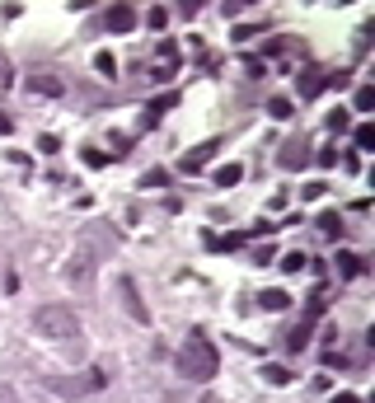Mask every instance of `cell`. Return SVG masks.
Returning a JSON list of instances; mask_svg holds the SVG:
<instances>
[{"instance_id": "cell-1", "label": "cell", "mask_w": 375, "mask_h": 403, "mask_svg": "<svg viewBox=\"0 0 375 403\" xmlns=\"http://www.w3.org/2000/svg\"><path fill=\"white\" fill-rule=\"evenodd\" d=\"M216 366H220V352L211 347V338H206L202 328H188L183 347H178V375H183V380L206 385V380L216 375Z\"/></svg>"}, {"instance_id": "cell-2", "label": "cell", "mask_w": 375, "mask_h": 403, "mask_svg": "<svg viewBox=\"0 0 375 403\" xmlns=\"http://www.w3.org/2000/svg\"><path fill=\"white\" fill-rule=\"evenodd\" d=\"M33 328H38L43 338H76L80 314L71 310V305H43V310L33 314Z\"/></svg>"}, {"instance_id": "cell-3", "label": "cell", "mask_w": 375, "mask_h": 403, "mask_svg": "<svg viewBox=\"0 0 375 403\" xmlns=\"http://www.w3.org/2000/svg\"><path fill=\"white\" fill-rule=\"evenodd\" d=\"M118 244H122V230H118V225H108V220H85V230H80V248H90L94 258H108Z\"/></svg>"}, {"instance_id": "cell-4", "label": "cell", "mask_w": 375, "mask_h": 403, "mask_svg": "<svg viewBox=\"0 0 375 403\" xmlns=\"http://www.w3.org/2000/svg\"><path fill=\"white\" fill-rule=\"evenodd\" d=\"M43 385L52 389V394H62V399H85L90 389L104 385V371H90V375H80V380H57V375H52V380H43Z\"/></svg>"}, {"instance_id": "cell-5", "label": "cell", "mask_w": 375, "mask_h": 403, "mask_svg": "<svg viewBox=\"0 0 375 403\" xmlns=\"http://www.w3.org/2000/svg\"><path fill=\"white\" fill-rule=\"evenodd\" d=\"M94 267H99V258H94L90 248L76 244V258H71V267H66V277H71L76 291H90V286H94Z\"/></svg>"}, {"instance_id": "cell-6", "label": "cell", "mask_w": 375, "mask_h": 403, "mask_svg": "<svg viewBox=\"0 0 375 403\" xmlns=\"http://www.w3.org/2000/svg\"><path fill=\"white\" fill-rule=\"evenodd\" d=\"M310 160H314V150H310V141H305V136H286V141H281V150H277L281 169H305Z\"/></svg>"}, {"instance_id": "cell-7", "label": "cell", "mask_w": 375, "mask_h": 403, "mask_svg": "<svg viewBox=\"0 0 375 403\" xmlns=\"http://www.w3.org/2000/svg\"><path fill=\"white\" fill-rule=\"evenodd\" d=\"M220 146H225V141H220V136H211V141H202V146H192V150H183V160H178V169H183V174H197V169H206V164H211V160L220 155Z\"/></svg>"}, {"instance_id": "cell-8", "label": "cell", "mask_w": 375, "mask_h": 403, "mask_svg": "<svg viewBox=\"0 0 375 403\" xmlns=\"http://www.w3.org/2000/svg\"><path fill=\"white\" fill-rule=\"evenodd\" d=\"M118 291H122V305H127V314H132L136 324H150V310H146V300H141L136 281H132V277H118Z\"/></svg>"}, {"instance_id": "cell-9", "label": "cell", "mask_w": 375, "mask_h": 403, "mask_svg": "<svg viewBox=\"0 0 375 403\" xmlns=\"http://www.w3.org/2000/svg\"><path fill=\"white\" fill-rule=\"evenodd\" d=\"M29 94H43V99H62L66 94V80L57 71H33L29 76Z\"/></svg>"}, {"instance_id": "cell-10", "label": "cell", "mask_w": 375, "mask_h": 403, "mask_svg": "<svg viewBox=\"0 0 375 403\" xmlns=\"http://www.w3.org/2000/svg\"><path fill=\"white\" fill-rule=\"evenodd\" d=\"M324 80H328V71H324V66H300V76H296V90H300V99H305V104H310V99H319Z\"/></svg>"}, {"instance_id": "cell-11", "label": "cell", "mask_w": 375, "mask_h": 403, "mask_svg": "<svg viewBox=\"0 0 375 403\" xmlns=\"http://www.w3.org/2000/svg\"><path fill=\"white\" fill-rule=\"evenodd\" d=\"M174 104H178V94H155V99H150V104H146V108H141V127H146V132H150V127L160 122V118H164V113L174 108Z\"/></svg>"}, {"instance_id": "cell-12", "label": "cell", "mask_w": 375, "mask_h": 403, "mask_svg": "<svg viewBox=\"0 0 375 403\" xmlns=\"http://www.w3.org/2000/svg\"><path fill=\"white\" fill-rule=\"evenodd\" d=\"M333 267H338V277L343 281H352V277H366V258H361V253H347V248H338V253H333Z\"/></svg>"}, {"instance_id": "cell-13", "label": "cell", "mask_w": 375, "mask_h": 403, "mask_svg": "<svg viewBox=\"0 0 375 403\" xmlns=\"http://www.w3.org/2000/svg\"><path fill=\"white\" fill-rule=\"evenodd\" d=\"M104 29H108V33H132V29H136V10H132V5H108Z\"/></svg>"}, {"instance_id": "cell-14", "label": "cell", "mask_w": 375, "mask_h": 403, "mask_svg": "<svg viewBox=\"0 0 375 403\" xmlns=\"http://www.w3.org/2000/svg\"><path fill=\"white\" fill-rule=\"evenodd\" d=\"M305 47H300V38H267L263 43V57H300ZM258 57V62H263Z\"/></svg>"}, {"instance_id": "cell-15", "label": "cell", "mask_w": 375, "mask_h": 403, "mask_svg": "<svg viewBox=\"0 0 375 403\" xmlns=\"http://www.w3.org/2000/svg\"><path fill=\"white\" fill-rule=\"evenodd\" d=\"M314 324H319L314 314H300V324L291 328V333H286V347H291V352H300V347H305V342L314 338Z\"/></svg>"}, {"instance_id": "cell-16", "label": "cell", "mask_w": 375, "mask_h": 403, "mask_svg": "<svg viewBox=\"0 0 375 403\" xmlns=\"http://www.w3.org/2000/svg\"><path fill=\"white\" fill-rule=\"evenodd\" d=\"M239 178H244V164H234V160H225L220 169H211V183L216 188H234Z\"/></svg>"}, {"instance_id": "cell-17", "label": "cell", "mask_w": 375, "mask_h": 403, "mask_svg": "<svg viewBox=\"0 0 375 403\" xmlns=\"http://www.w3.org/2000/svg\"><path fill=\"white\" fill-rule=\"evenodd\" d=\"M132 146H136V136L113 132V136H108V155H113V160H127V155H132Z\"/></svg>"}, {"instance_id": "cell-18", "label": "cell", "mask_w": 375, "mask_h": 403, "mask_svg": "<svg viewBox=\"0 0 375 403\" xmlns=\"http://www.w3.org/2000/svg\"><path fill=\"white\" fill-rule=\"evenodd\" d=\"M258 305L272 310V314H281V310H291V295H286V291H263V295H258Z\"/></svg>"}, {"instance_id": "cell-19", "label": "cell", "mask_w": 375, "mask_h": 403, "mask_svg": "<svg viewBox=\"0 0 375 403\" xmlns=\"http://www.w3.org/2000/svg\"><path fill=\"white\" fill-rule=\"evenodd\" d=\"M267 113H272L277 122H286V118L296 113V104H291V99H281V94H272V99H267Z\"/></svg>"}, {"instance_id": "cell-20", "label": "cell", "mask_w": 375, "mask_h": 403, "mask_svg": "<svg viewBox=\"0 0 375 403\" xmlns=\"http://www.w3.org/2000/svg\"><path fill=\"white\" fill-rule=\"evenodd\" d=\"M178 62H183L178 43H174V38H164V43H160V66H174V71H178Z\"/></svg>"}, {"instance_id": "cell-21", "label": "cell", "mask_w": 375, "mask_h": 403, "mask_svg": "<svg viewBox=\"0 0 375 403\" xmlns=\"http://www.w3.org/2000/svg\"><path fill=\"white\" fill-rule=\"evenodd\" d=\"M174 178H169V169H146L141 174V188H169Z\"/></svg>"}, {"instance_id": "cell-22", "label": "cell", "mask_w": 375, "mask_h": 403, "mask_svg": "<svg viewBox=\"0 0 375 403\" xmlns=\"http://www.w3.org/2000/svg\"><path fill=\"white\" fill-rule=\"evenodd\" d=\"M352 108H357V113H371V108H375V90H371V85H357V99H352Z\"/></svg>"}, {"instance_id": "cell-23", "label": "cell", "mask_w": 375, "mask_h": 403, "mask_svg": "<svg viewBox=\"0 0 375 403\" xmlns=\"http://www.w3.org/2000/svg\"><path fill=\"white\" fill-rule=\"evenodd\" d=\"M352 141H357V150H375V127H371V122H361L357 132H352Z\"/></svg>"}, {"instance_id": "cell-24", "label": "cell", "mask_w": 375, "mask_h": 403, "mask_svg": "<svg viewBox=\"0 0 375 403\" xmlns=\"http://www.w3.org/2000/svg\"><path fill=\"white\" fill-rule=\"evenodd\" d=\"M319 230H324L328 239H343V220H338V211H328V216H319Z\"/></svg>"}, {"instance_id": "cell-25", "label": "cell", "mask_w": 375, "mask_h": 403, "mask_svg": "<svg viewBox=\"0 0 375 403\" xmlns=\"http://www.w3.org/2000/svg\"><path fill=\"white\" fill-rule=\"evenodd\" d=\"M263 380H267V385H291L296 375L286 371V366H263Z\"/></svg>"}, {"instance_id": "cell-26", "label": "cell", "mask_w": 375, "mask_h": 403, "mask_svg": "<svg viewBox=\"0 0 375 403\" xmlns=\"http://www.w3.org/2000/svg\"><path fill=\"white\" fill-rule=\"evenodd\" d=\"M324 366H333V371H357V366H352V361H347L338 347H328V352H324Z\"/></svg>"}, {"instance_id": "cell-27", "label": "cell", "mask_w": 375, "mask_h": 403, "mask_svg": "<svg viewBox=\"0 0 375 403\" xmlns=\"http://www.w3.org/2000/svg\"><path fill=\"white\" fill-rule=\"evenodd\" d=\"M80 160H85L90 169H104V164H108V150H94V146H85V150H80Z\"/></svg>"}, {"instance_id": "cell-28", "label": "cell", "mask_w": 375, "mask_h": 403, "mask_svg": "<svg viewBox=\"0 0 375 403\" xmlns=\"http://www.w3.org/2000/svg\"><path fill=\"white\" fill-rule=\"evenodd\" d=\"M300 267H310V258H305V253H286V258H281V272H300Z\"/></svg>"}, {"instance_id": "cell-29", "label": "cell", "mask_w": 375, "mask_h": 403, "mask_svg": "<svg viewBox=\"0 0 375 403\" xmlns=\"http://www.w3.org/2000/svg\"><path fill=\"white\" fill-rule=\"evenodd\" d=\"M263 29L267 24H239V29H234V43H249V38H258Z\"/></svg>"}, {"instance_id": "cell-30", "label": "cell", "mask_w": 375, "mask_h": 403, "mask_svg": "<svg viewBox=\"0 0 375 403\" xmlns=\"http://www.w3.org/2000/svg\"><path fill=\"white\" fill-rule=\"evenodd\" d=\"M94 66H99V76H118V62H113V57H108V52H99V57H94Z\"/></svg>"}, {"instance_id": "cell-31", "label": "cell", "mask_w": 375, "mask_h": 403, "mask_svg": "<svg viewBox=\"0 0 375 403\" xmlns=\"http://www.w3.org/2000/svg\"><path fill=\"white\" fill-rule=\"evenodd\" d=\"M324 122H328V132H338V136H343V132H347V113H343V108H333Z\"/></svg>"}, {"instance_id": "cell-32", "label": "cell", "mask_w": 375, "mask_h": 403, "mask_svg": "<svg viewBox=\"0 0 375 403\" xmlns=\"http://www.w3.org/2000/svg\"><path fill=\"white\" fill-rule=\"evenodd\" d=\"M272 253H277L272 244H253V253H249V258H253L258 267H267V263H272Z\"/></svg>"}, {"instance_id": "cell-33", "label": "cell", "mask_w": 375, "mask_h": 403, "mask_svg": "<svg viewBox=\"0 0 375 403\" xmlns=\"http://www.w3.org/2000/svg\"><path fill=\"white\" fill-rule=\"evenodd\" d=\"M324 85H328V90H347V85H352V76H347V71H328Z\"/></svg>"}, {"instance_id": "cell-34", "label": "cell", "mask_w": 375, "mask_h": 403, "mask_svg": "<svg viewBox=\"0 0 375 403\" xmlns=\"http://www.w3.org/2000/svg\"><path fill=\"white\" fill-rule=\"evenodd\" d=\"M169 24V10L164 5H150V29H164Z\"/></svg>"}, {"instance_id": "cell-35", "label": "cell", "mask_w": 375, "mask_h": 403, "mask_svg": "<svg viewBox=\"0 0 375 403\" xmlns=\"http://www.w3.org/2000/svg\"><path fill=\"white\" fill-rule=\"evenodd\" d=\"M38 150H43V155H57V150H62V136H38Z\"/></svg>"}, {"instance_id": "cell-36", "label": "cell", "mask_w": 375, "mask_h": 403, "mask_svg": "<svg viewBox=\"0 0 375 403\" xmlns=\"http://www.w3.org/2000/svg\"><path fill=\"white\" fill-rule=\"evenodd\" d=\"M146 76H150V80H174V66H146Z\"/></svg>"}, {"instance_id": "cell-37", "label": "cell", "mask_w": 375, "mask_h": 403, "mask_svg": "<svg viewBox=\"0 0 375 403\" xmlns=\"http://www.w3.org/2000/svg\"><path fill=\"white\" fill-rule=\"evenodd\" d=\"M314 160H319L324 169H333V164H338V150H333V146H324V150H319V155H314Z\"/></svg>"}, {"instance_id": "cell-38", "label": "cell", "mask_w": 375, "mask_h": 403, "mask_svg": "<svg viewBox=\"0 0 375 403\" xmlns=\"http://www.w3.org/2000/svg\"><path fill=\"white\" fill-rule=\"evenodd\" d=\"M324 192H328L324 183H305V188H300V197H305V202H314V197H324Z\"/></svg>"}, {"instance_id": "cell-39", "label": "cell", "mask_w": 375, "mask_h": 403, "mask_svg": "<svg viewBox=\"0 0 375 403\" xmlns=\"http://www.w3.org/2000/svg\"><path fill=\"white\" fill-rule=\"evenodd\" d=\"M338 164H343L347 174H357V169H361V160H357V150H347V155H338Z\"/></svg>"}, {"instance_id": "cell-40", "label": "cell", "mask_w": 375, "mask_h": 403, "mask_svg": "<svg viewBox=\"0 0 375 403\" xmlns=\"http://www.w3.org/2000/svg\"><path fill=\"white\" fill-rule=\"evenodd\" d=\"M10 132H15V122H10V118L0 113V136H10Z\"/></svg>"}, {"instance_id": "cell-41", "label": "cell", "mask_w": 375, "mask_h": 403, "mask_svg": "<svg viewBox=\"0 0 375 403\" xmlns=\"http://www.w3.org/2000/svg\"><path fill=\"white\" fill-rule=\"evenodd\" d=\"M0 403H19V399H15V389H10V385L0 389Z\"/></svg>"}, {"instance_id": "cell-42", "label": "cell", "mask_w": 375, "mask_h": 403, "mask_svg": "<svg viewBox=\"0 0 375 403\" xmlns=\"http://www.w3.org/2000/svg\"><path fill=\"white\" fill-rule=\"evenodd\" d=\"M197 403H216V399H211V394H206V399H197Z\"/></svg>"}]
</instances>
